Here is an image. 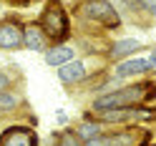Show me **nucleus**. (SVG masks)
Masks as SVG:
<instances>
[{
    "instance_id": "nucleus-1",
    "label": "nucleus",
    "mask_w": 156,
    "mask_h": 146,
    "mask_svg": "<svg viewBox=\"0 0 156 146\" xmlns=\"http://www.w3.org/2000/svg\"><path fill=\"white\" fill-rule=\"evenodd\" d=\"M149 88L151 86L133 83V86H126V88H119V91L101 93L93 101V113H103V111H111V109H133L136 103H141L149 96Z\"/></svg>"
},
{
    "instance_id": "nucleus-2",
    "label": "nucleus",
    "mask_w": 156,
    "mask_h": 146,
    "mask_svg": "<svg viewBox=\"0 0 156 146\" xmlns=\"http://www.w3.org/2000/svg\"><path fill=\"white\" fill-rule=\"evenodd\" d=\"M41 30L45 33V38H51V41L58 45L63 43L68 33H71V23H68V13L63 10L58 3H48L45 10L41 13Z\"/></svg>"
},
{
    "instance_id": "nucleus-3",
    "label": "nucleus",
    "mask_w": 156,
    "mask_h": 146,
    "mask_svg": "<svg viewBox=\"0 0 156 146\" xmlns=\"http://www.w3.org/2000/svg\"><path fill=\"white\" fill-rule=\"evenodd\" d=\"M78 15L103 25L106 30H113L121 25V15L111 5V0H83V3H78Z\"/></svg>"
},
{
    "instance_id": "nucleus-4",
    "label": "nucleus",
    "mask_w": 156,
    "mask_h": 146,
    "mask_svg": "<svg viewBox=\"0 0 156 146\" xmlns=\"http://www.w3.org/2000/svg\"><path fill=\"white\" fill-rule=\"evenodd\" d=\"M0 146H38V136L28 126H13L0 134Z\"/></svg>"
},
{
    "instance_id": "nucleus-5",
    "label": "nucleus",
    "mask_w": 156,
    "mask_h": 146,
    "mask_svg": "<svg viewBox=\"0 0 156 146\" xmlns=\"http://www.w3.org/2000/svg\"><path fill=\"white\" fill-rule=\"evenodd\" d=\"M23 48V25L13 20L0 23V51H20Z\"/></svg>"
},
{
    "instance_id": "nucleus-6",
    "label": "nucleus",
    "mask_w": 156,
    "mask_h": 146,
    "mask_svg": "<svg viewBox=\"0 0 156 146\" xmlns=\"http://www.w3.org/2000/svg\"><path fill=\"white\" fill-rule=\"evenodd\" d=\"M146 71H151L149 68V61H146L144 55H136V58H126V61H119L113 68V76L116 78H133V76H141Z\"/></svg>"
},
{
    "instance_id": "nucleus-7",
    "label": "nucleus",
    "mask_w": 156,
    "mask_h": 146,
    "mask_svg": "<svg viewBox=\"0 0 156 146\" xmlns=\"http://www.w3.org/2000/svg\"><path fill=\"white\" fill-rule=\"evenodd\" d=\"M86 76H88V68H86L83 61H73L71 63H66L58 68V81H61L63 86H76V83H81L86 81Z\"/></svg>"
},
{
    "instance_id": "nucleus-8",
    "label": "nucleus",
    "mask_w": 156,
    "mask_h": 146,
    "mask_svg": "<svg viewBox=\"0 0 156 146\" xmlns=\"http://www.w3.org/2000/svg\"><path fill=\"white\" fill-rule=\"evenodd\" d=\"M23 48H28V51H48V38L38 23L23 25Z\"/></svg>"
},
{
    "instance_id": "nucleus-9",
    "label": "nucleus",
    "mask_w": 156,
    "mask_h": 146,
    "mask_svg": "<svg viewBox=\"0 0 156 146\" xmlns=\"http://www.w3.org/2000/svg\"><path fill=\"white\" fill-rule=\"evenodd\" d=\"M73 55H76V51H73L71 45L58 43V45H51V48L43 53V61H45L48 66H53V68H61V66H66V63H71Z\"/></svg>"
},
{
    "instance_id": "nucleus-10",
    "label": "nucleus",
    "mask_w": 156,
    "mask_h": 146,
    "mask_svg": "<svg viewBox=\"0 0 156 146\" xmlns=\"http://www.w3.org/2000/svg\"><path fill=\"white\" fill-rule=\"evenodd\" d=\"M139 51H141V41H136V38H121V41H116L108 48V58L111 61H126L129 55L139 53Z\"/></svg>"
},
{
    "instance_id": "nucleus-11",
    "label": "nucleus",
    "mask_w": 156,
    "mask_h": 146,
    "mask_svg": "<svg viewBox=\"0 0 156 146\" xmlns=\"http://www.w3.org/2000/svg\"><path fill=\"white\" fill-rule=\"evenodd\" d=\"M73 134L86 144V141H91V139H96V136L103 134V123L98 119H88V116H86V119L78 123V129H73Z\"/></svg>"
},
{
    "instance_id": "nucleus-12",
    "label": "nucleus",
    "mask_w": 156,
    "mask_h": 146,
    "mask_svg": "<svg viewBox=\"0 0 156 146\" xmlns=\"http://www.w3.org/2000/svg\"><path fill=\"white\" fill-rule=\"evenodd\" d=\"M131 119H133V109H111V111L98 113L101 123H126Z\"/></svg>"
},
{
    "instance_id": "nucleus-13",
    "label": "nucleus",
    "mask_w": 156,
    "mask_h": 146,
    "mask_svg": "<svg viewBox=\"0 0 156 146\" xmlns=\"http://www.w3.org/2000/svg\"><path fill=\"white\" fill-rule=\"evenodd\" d=\"M20 106V98L13 93V91H3L0 93V113H10Z\"/></svg>"
},
{
    "instance_id": "nucleus-14",
    "label": "nucleus",
    "mask_w": 156,
    "mask_h": 146,
    "mask_svg": "<svg viewBox=\"0 0 156 146\" xmlns=\"http://www.w3.org/2000/svg\"><path fill=\"white\" fill-rule=\"evenodd\" d=\"M58 146H83V141L78 139L73 131H63L61 136H58Z\"/></svg>"
},
{
    "instance_id": "nucleus-15",
    "label": "nucleus",
    "mask_w": 156,
    "mask_h": 146,
    "mask_svg": "<svg viewBox=\"0 0 156 146\" xmlns=\"http://www.w3.org/2000/svg\"><path fill=\"white\" fill-rule=\"evenodd\" d=\"M136 5H139L144 13H149V15L156 18V0H136Z\"/></svg>"
},
{
    "instance_id": "nucleus-16",
    "label": "nucleus",
    "mask_w": 156,
    "mask_h": 146,
    "mask_svg": "<svg viewBox=\"0 0 156 146\" xmlns=\"http://www.w3.org/2000/svg\"><path fill=\"white\" fill-rule=\"evenodd\" d=\"M3 91H10V76L5 71H0V93Z\"/></svg>"
},
{
    "instance_id": "nucleus-17",
    "label": "nucleus",
    "mask_w": 156,
    "mask_h": 146,
    "mask_svg": "<svg viewBox=\"0 0 156 146\" xmlns=\"http://www.w3.org/2000/svg\"><path fill=\"white\" fill-rule=\"evenodd\" d=\"M146 61H149V68H151V71H156V45L151 48V53L146 55Z\"/></svg>"
},
{
    "instance_id": "nucleus-18",
    "label": "nucleus",
    "mask_w": 156,
    "mask_h": 146,
    "mask_svg": "<svg viewBox=\"0 0 156 146\" xmlns=\"http://www.w3.org/2000/svg\"><path fill=\"white\" fill-rule=\"evenodd\" d=\"M55 121H58V123H68V116H66L63 111H55Z\"/></svg>"
}]
</instances>
